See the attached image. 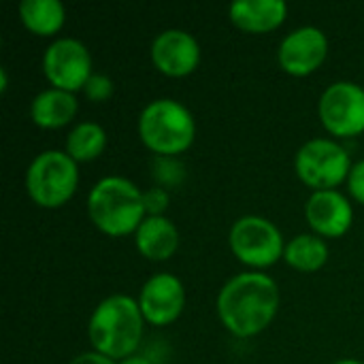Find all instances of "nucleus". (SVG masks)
I'll return each instance as SVG.
<instances>
[{
    "instance_id": "f257e3e1",
    "label": "nucleus",
    "mask_w": 364,
    "mask_h": 364,
    "mask_svg": "<svg viewBox=\"0 0 364 364\" xmlns=\"http://www.w3.org/2000/svg\"><path fill=\"white\" fill-rule=\"evenodd\" d=\"M279 288L267 273H239L230 277L215 299V311L224 328L247 339L262 333L277 316Z\"/></svg>"
},
{
    "instance_id": "f03ea898",
    "label": "nucleus",
    "mask_w": 364,
    "mask_h": 364,
    "mask_svg": "<svg viewBox=\"0 0 364 364\" xmlns=\"http://www.w3.org/2000/svg\"><path fill=\"white\" fill-rule=\"evenodd\" d=\"M143 328L145 318L139 301L128 294H111L94 307L87 322V337L92 350L119 363L136 354Z\"/></svg>"
},
{
    "instance_id": "7ed1b4c3",
    "label": "nucleus",
    "mask_w": 364,
    "mask_h": 364,
    "mask_svg": "<svg viewBox=\"0 0 364 364\" xmlns=\"http://www.w3.org/2000/svg\"><path fill=\"white\" fill-rule=\"evenodd\" d=\"M87 215L92 224L109 237L134 235L147 218L143 190L126 177L107 175L87 194Z\"/></svg>"
},
{
    "instance_id": "20e7f679",
    "label": "nucleus",
    "mask_w": 364,
    "mask_h": 364,
    "mask_svg": "<svg viewBox=\"0 0 364 364\" xmlns=\"http://www.w3.org/2000/svg\"><path fill=\"white\" fill-rule=\"evenodd\" d=\"M136 130L149 151L175 158L194 143L196 122L183 102L175 98H156L141 109Z\"/></svg>"
},
{
    "instance_id": "39448f33",
    "label": "nucleus",
    "mask_w": 364,
    "mask_h": 364,
    "mask_svg": "<svg viewBox=\"0 0 364 364\" xmlns=\"http://www.w3.org/2000/svg\"><path fill=\"white\" fill-rule=\"evenodd\" d=\"M79 186V166L62 149H45L26 168V192L43 209L66 205Z\"/></svg>"
},
{
    "instance_id": "423d86ee",
    "label": "nucleus",
    "mask_w": 364,
    "mask_h": 364,
    "mask_svg": "<svg viewBox=\"0 0 364 364\" xmlns=\"http://www.w3.org/2000/svg\"><path fill=\"white\" fill-rule=\"evenodd\" d=\"M352 164L354 162L350 160L348 149L339 141L326 136L309 139L294 156L299 179L314 192L337 190V186L348 181Z\"/></svg>"
},
{
    "instance_id": "0eeeda50",
    "label": "nucleus",
    "mask_w": 364,
    "mask_h": 364,
    "mask_svg": "<svg viewBox=\"0 0 364 364\" xmlns=\"http://www.w3.org/2000/svg\"><path fill=\"white\" fill-rule=\"evenodd\" d=\"M232 254L252 269H267L284 258L286 241L282 230L262 215L239 218L228 232Z\"/></svg>"
},
{
    "instance_id": "6e6552de",
    "label": "nucleus",
    "mask_w": 364,
    "mask_h": 364,
    "mask_svg": "<svg viewBox=\"0 0 364 364\" xmlns=\"http://www.w3.org/2000/svg\"><path fill=\"white\" fill-rule=\"evenodd\" d=\"M43 73L51 87L75 94L77 90H83L87 79L94 75L90 49L75 36L53 38L43 53Z\"/></svg>"
},
{
    "instance_id": "1a4fd4ad",
    "label": "nucleus",
    "mask_w": 364,
    "mask_h": 364,
    "mask_svg": "<svg viewBox=\"0 0 364 364\" xmlns=\"http://www.w3.org/2000/svg\"><path fill=\"white\" fill-rule=\"evenodd\" d=\"M322 126L335 136H356L364 132V87L354 81L331 83L318 102Z\"/></svg>"
},
{
    "instance_id": "9d476101",
    "label": "nucleus",
    "mask_w": 364,
    "mask_h": 364,
    "mask_svg": "<svg viewBox=\"0 0 364 364\" xmlns=\"http://www.w3.org/2000/svg\"><path fill=\"white\" fill-rule=\"evenodd\" d=\"M328 55V38L318 26H301L286 34L277 47L279 66L292 77H307Z\"/></svg>"
},
{
    "instance_id": "9b49d317",
    "label": "nucleus",
    "mask_w": 364,
    "mask_h": 364,
    "mask_svg": "<svg viewBox=\"0 0 364 364\" xmlns=\"http://www.w3.org/2000/svg\"><path fill=\"white\" fill-rule=\"evenodd\" d=\"M139 307L145 324L160 328L173 324L186 307V288L181 279L173 273L151 275L139 292Z\"/></svg>"
},
{
    "instance_id": "f8f14e48",
    "label": "nucleus",
    "mask_w": 364,
    "mask_h": 364,
    "mask_svg": "<svg viewBox=\"0 0 364 364\" xmlns=\"http://www.w3.org/2000/svg\"><path fill=\"white\" fill-rule=\"evenodd\" d=\"M154 66L166 77H186L200 64V45L194 34L181 28H166L151 41Z\"/></svg>"
},
{
    "instance_id": "ddd939ff",
    "label": "nucleus",
    "mask_w": 364,
    "mask_h": 364,
    "mask_svg": "<svg viewBox=\"0 0 364 364\" xmlns=\"http://www.w3.org/2000/svg\"><path fill=\"white\" fill-rule=\"evenodd\" d=\"M305 218L322 239L343 237L354 222V207L339 190H318L305 203Z\"/></svg>"
},
{
    "instance_id": "4468645a",
    "label": "nucleus",
    "mask_w": 364,
    "mask_h": 364,
    "mask_svg": "<svg viewBox=\"0 0 364 364\" xmlns=\"http://www.w3.org/2000/svg\"><path fill=\"white\" fill-rule=\"evenodd\" d=\"M228 15L239 30L264 34L284 23L288 4L286 0H235L228 6Z\"/></svg>"
},
{
    "instance_id": "2eb2a0df",
    "label": "nucleus",
    "mask_w": 364,
    "mask_h": 364,
    "mask_svg": "<svg viewBox=\"0 0 364 364\" xmlns=\"http://www.w3.org/2000/svg\"><path fill=\"white\" fill-rule=\"evenodd\" d=\"M134 245L147 260H168L179 247V230L166 215H147L134 232Z\"/></svg>"
},
{
    "instance_id": "dca6fc26",
    "label": "nucleus",
    "mask_w": 364,
    "mask_h": 364,
    "mask_svg": "<svg viewBox=\"0 0 364 364\" xmlns=\"http://www.w3.org/2000/svg\"><path fill=\"white\" fill-rule=\"evenodd\" d=\"M79 102L73 92L60 87H45L41 90L30 102V119L45 130L62 128L70 124L77 115Z\"/></svg>"
},
{
    "instance_id": "f3484780",
    "label": "nucleus",
    "mask_w": 364,
    "mask_h": 364,
    "mask_svg": "<svg viewBox=\"0 0 364 364\" xmlns=\"http://www.w3.org/2000/svg\"><path fill=\"white\" fill-rule=\"evenodd\" d=\"M21 23L38 36H53L66 21V6L62 0H21L19 2Z\"/></svg>"
},
{
    "instance_id": "a211bd4d",
    "label": "nucleus",
    "mask_w": 364,
    "mask_h": 364,
    "mask_svg": "<svg viewBox=\"0 0 364 364\" xmlns=\"http://www.w3.org/2000/svg\"><path fill=\"white\" fill-rule=\"evenodd\" d=\"M284 260L301 273H314L326 264L328 245L316 232H303L286 243Z\"/></svg>"
},
{
    "instance_id": "6ab92c4d",
    "label": "nucleus",
    "mask_w": 364,
    "mask_h": 364,
    "mask_svg": "<svg viewBox=\"0 0 364 364\" xmlns=\"http://www.w3.org/2000/svg\"><path fill=\"white\" fill-rule=\"evenodd\" d=\"M107 147V130L98 122H79L68 130L64 151L79 164L96 160Z\"/></svg>"
},
{
    "instance_id": "aec40b11",
    "label": "nucleus",
    "mask_w": 364,
    "mask_h": 364,
    "mask_svg": "<svg viewBox=\"0 0 364 364\" xmlns=\"http://www.w3.org/2000/svg\"><path fill=\"white\" fill-rule=\"evenodd\" d=\"M113 90H115V85H113L111 77H107L102 73H94L87 79V83L83 85V94L92 102H105V100H109L113 96Z\"/></svg>"
},
{
    "instance_id": "412c9836",
    "label": "nucleus",
    "mask_w": 364,
    "mask_h": 364,
    "mask_svg": "<svg viewBox=\"0 0 364 364\" xmlns=\"http://www.w3.org/2000/svg\"><path fill=\"white\" fill-rule=\"evenodd\" d=\"M168 203H171V194L164 186H154L149 190H143V205L147 215H164Z\"/></svg>"
},
{
    "instance_id": "4be33fe9",
    "label": "nucleus",
    "mask_w": 364,
    "mask_h": 364,
    "mask_svg": "<svg viewBox=\"0 0 364 364\" xmlns=\"http://www.w3.org/2000/svg\"><path fill=\"white\" fill-rule=\"evenodd\" d=\"M348 190L354 200L364 205V160H358L352 164V171L348 175Z\"/></svg>"
},
{
    "instance_id": "5701e85b",
    "label": "nucleus",
    "mask_w": 364,
    "mask_h": 364,
    "mask_svg": "<svg viewBox=\"0 0 364 364\" xmlns=\"http://www.w3.org/2000/svg\"><path fill=\"white\" fill-rule=\"evenodd\" d=\"M68 364H119L117 360H113V358H109V356H105V354H100V352H96V350H92V352H81V354H77L75 358H70V363Z\"/></svg>"
},
{
    "instance_id": "b1692460",
    "label": "nucleus",
    "mask_w": 364,
    "mask_h": 364,
    "mask_svg": "<svg viewBox=\"0 0 364 364\" xmlns=\"http://www.w3.org/2000/svg\"><path fill=\"white\" fill-rule=\"evenodd\" d=\"M119 364H154L147 356H141V354H132L124 360H119Z\"/></svg>"
},
{
    "instance_id": "393cba45",
    "label": "nucleus",
    "mask_w": 364,
    "mask_h": 364,
    "mask_svg": "<svg viewBox=\"0 0 364 364\" xmlns=\"http://www.w3.org/2000/svg\"><path fill=\"white\" fill-rule=\"evenodd\" d=\"M6 87H9V73L4 66H0V92H6Z\"/></svg>"
},
{
    "instance_id": "a878e982",
    "label": "nucleus",
    "mask_w": 364,
    "mask_h": 364,
    "mask_svg": "<svg viewBox=\"0 0 364 364\" xmlns=\"http://www.w3.org/2000/svg\"><path fill=\"white\" fill-rule=\"evenodd\" d=\"M333 364H364L360 360H356V358H343V360H337V363Z\"/></svg>"
}]
</instances>
